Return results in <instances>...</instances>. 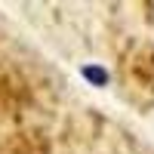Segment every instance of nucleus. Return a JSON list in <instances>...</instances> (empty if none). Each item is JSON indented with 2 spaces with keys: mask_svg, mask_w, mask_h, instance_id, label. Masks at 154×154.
Returning <instances> with one entry per match:
<instances>
[{
  "mask_svg": "<svg viewBox=\"0 0 154 154\" xmlns=\"http://www.w3.org/2000/svg\"><path fill=\"white\" fill-rule=\"evenodd\" d=\"M80 74L86 77L89 83H96V86H108V80H111V74L102 68V65H83V68H80Z\"/></svg>",
  "mask_w": 154,
  "mask_h": 154,
  "instance_id": "1",
  "label": "nucleus"
}]
</instances>
